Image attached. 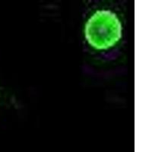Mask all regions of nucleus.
<instances>
[{"instance_id":"1","label":"nucleus","mask_w":152,"mask_h":152,"mask_svg":"<svg viewBox=\"0 0 152 152\" xmlns=\"http://www.w3.org/2000/svg\"><path fill=\"white\" fill-rule=\"evenodd\" d=\"M85 34L88 43L94 48L107 50L120 40L121 23L110 11H97L87 21Z\"/></svg>"}]
</instances>
